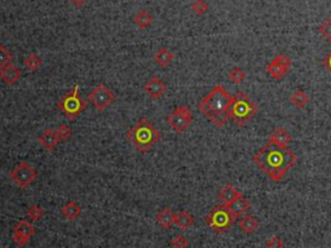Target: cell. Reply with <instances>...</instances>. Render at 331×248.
<instances>
[{
	"instance_id": "cell-1",
	"label": "cell",
	"mask_w": 331,
	"mask_h": 248,
	"mask_svg": "<svg viewBox=\"0 0 331 248\" xmlns=\"http://www.w3.org/2000/svg\"><path fill=\"white\" fill-rule=\"evenodd\" d=\"M297 161V154L289 147H279L269 142L252 157L254 165L262 169L273 182L282 181Z\"/></svg>"
},
{
	"instance_id": "cell-2",
	"label": "cell",
	"mask_w": 331,
	"mask_h": 248,
	"mask_svg": "<svg viewBox=\"0 0 331 248\" xmlns=\"http://www.w3.org/2000/svg\"><path fill=\"white\" fill-rule=\"evenodd\" d=\"M234 96H232L223 85H215L209 95L199 101L198 109L203 115L217 127L223 128L229 120V110L233 104Z\"/></svg>"
},
{
	"instance_id": "cell-3",
	"label": "cell",
	"mask_w": 331,
	"mask_h": 248,
	"mask_svg": "<svg viewBox=\"0 0 331 248\" xmlns=\"http://www.w3.org/2000/svg\"><path fill=\"white\" fill-rule=\"evenodd\" d=\"M126 137L129 142L133 143V146L136 147L137 150L141 153H147L160 140L162 135L153 126V123L141 118L132 128L127 131Z\"/></svg>"
},
{
	"instance_id": "cell-4",
	"label": "cell",
	"mask_w": 331,
	"mask_h": 248,
	"mask_svg": "<svg viewBox=\"0 0 331 248\" xmlns=\"http://www.w3.org/2000/svg\"><path fill=\"white\" fill-rule=\"evenodd\" d=\"M259 111V106L244 92H238L234 96L233 104L229 110V118L238 127H244Z\"/></svg>"
},
{
	"instance_id": "cell-5",
	"label": "cell",
	"mask_w": 331,
	"mask_h": 248,
	"mask_svg": "<svg viewBox=\"0 0 331 248\" xmlns=\"http://www.w3.org/2000/svg\"><path fill=\"white\" fill-rule=\"evenodd\" d=\"M237 219L238 216L230 210L229 206L220 204V206L213 207L209 215L206 216V224L209 225L215 233L223 234L228 229L233 226Z\"/></svg>"
},
{
	"instance_id": "cell-6",
	"label": "cell",
	"mask_w": 331,
	"mask_h": 248,
	"mask_svg": "<svg viewBox=\"0 0 331 248\" xmlns=\"http://www.w3.org/2000/svg\"><path fill=\"white\" fill-rule=\"evenodd\" d=\"M79 84H77L73 91L65 93L57 102V108L69 119H75L87 108V102L79 97Z\"/></svg>"
},
{
	"instance_id": "cell-7",
	"label": "cell",
	"mask_w": 331,
	"mask_h": 248,
	"mask_svg": "<svg viewBox=\"0 0 331 248\" xmlns=\"http://www.w3.org/2000/svg\"><path fill=\"white\" fill-rule=\"evenodd\" d=\"M168 126L171 127L172 130L176 133H182L186 131L193 122V112L189 109V106L181 105L176 108L174 111L167 116Z\"/></svg>"
},
{
	"instance_id": "cell-8",
	"label": "cell",
	"mask_w": 331,
	"mask_h": 248,
	"mask_svg": "<svg viewBox=\"0 0 331 248\" xmlns=\"http://www.w3.org/2000/svg\"><path fill=\"white\" fill-rule=\"evenodd\" d=\"M36 177H38V172L35 171L28 162H20L11 172L12 181L20 189H28L29 186L36 180Z\"/></svg>"
},
{
	"instance_id": "cell-9",
	"label": "cell",
	"mask_w": 331,
	"mask_h": 248,
	"mask_svg": "<svg viewBox=\"0 0 331 248\" xmlns=\"http://www.w3.org/2000/svg\"><path fill=\"white\" fill-rule=\"evenodd\" d=\"M88 100L96 110L104 111L105 109H108L114 102L115 95L112 89H109L104 83H101L92 89L91 93L88 95Z\"/></svg>"
},
{
	"instance_id": "cell-10",
	"label": "cell",
	"mask_w": 331,
	"mask_h": 248,
	"mask_svg": "<svg viewBox=\"0 0 331 248\" xmlns=\"http://www.w3.org/2000/svg\"><path fill=\"white\" fill-rule=\"evenodd\" d=\"M291 58L286 53H278L271 62L267 65L265 71L274 81H282L291 69Z\"/></svg>"
},
{
	"instance_id": "cell-11",
	"label": "cell",
	"mask_w": 331,
	"mask_h": 248,
	"mask_svg": "<svg viewBox=\"0 0 331 248\" xmlns=\"http://www.w3.org/2000/svg\"><path fill=\"white\" fill-rule=\"evenodd\" d=\"M35 227L32 226L29 221L21 220L18 221V224L14 226L13 229V242L17 246L22 247V246L28 245L30 238L34 235Z\"/></svg>"
},
{
	"instance_id": "cell-12",
	"label": "cell",
	"mask_w": 331,
	"mask_h": 248,
	"mask_svg": "<svg viewBox=\"0 0 331 248\" xmlns=\"http://www.w3.org/2000/svg\"><path fill=\"white\" fill-rule=\"evenodd\" d=\"M144 91L147 92V95L153 100H159L162 96L167 91V85L162 79L154 77L148 83L144 85Z\"/></svg>"
},
{
	"instance_id": "cell-13",
	"label": "cell",
	"mask_w": 331,
	"mask_h": 248,
	"mask_svg": "<svg viewBox=\"0 0 331 248\" xmlns=\"http://www.w3.org/2000/svg\"><path fill=\"white\" fill-rule=\"evenodd\" d=\"M293 141V136L289 131L282 127H278L275 128L271 135H269V143H273V145H277L279 147H287L290 145V142Z\"/></svg>"
},
{
	"instance_id": "cell-14",
	"label": "cell",
	"mask_w": 331,
	"mask_h": 248,
	"mask_svg": "<svg viewBox=\"0 0 331 248\" xmlns=\"http://www.w3.org/2000/svg\"><path fill=\"white\" fill-rule=\"evenodd\" d=\"M60 141H61V138H60L57 131L51 130V128L43 131L42 135L38 137V142L40 143L47 151H52L53 149L59 145Z\"/></svg>"
},
{
	"instance_id": "cell-15",
	"label": "cell",
	"mask_w": 331,
	"mask_h": 248,
	"mask_svg": "<svg viewBox=\"0 0 331 248\" xmlns=\"http://www.w3.org/2000/svg\"><path fill=\"white\" fill-rule=\"evenodd\" d=\"M22 77L21 69H18L17 66H14L12 63L7 65L3 69H0V79L4 82L5 84H16Z\"/></svg>"
},
{
	"instance_id": "cell-16",
	"label": "cell",
	"mask_w": 331,
	"mask_h": 248,
	"mask_svg": "<svg viewBox=\"0 0 331 248\" xmlns=\"http://www.w3.org/2000/svg\"><path fill=\"white\" fill-rule=\"evenodd\" d=\"M240 195H242V193L238 192L233 185L228 184V185H225L223 189L220 190L219 194H217V198H219V200L221 202V204L230 206V204L237 199Z\"/></svg>"
},
{
	"instance_id": "cell-17",
	"label": "cell",
	"mask_w": 331,
	"mask_h": 248,
	"mask_svg": "<svg viewBox=\"0 0 331 248\" xmlns=\"http://www.w3.org/2000/svg\"><path fill=\"white\" fill-rule=\"evenodd\" d=\"M155 220H157L158 225H159L162 229L167 230L172 225H175V213L172 212L171 208L168 207H164L163 210H160L155 216Z\"/></svg>"
},
{
	"instance_id": "cell-18",
	"label": "cell",
	"mask_w": 331,
	"mask_h": 248,
	"mask_svg": "<svg viewBox=\"0 0 331 248\" xmlns=\"http://www.w3.org/2000/svg\"><path fill=\"white\" fill-rule=\"evenodd\" d=\"M175 58V55L172 51H170L166 47H162V48L158 49V52L154 55V61L157 62V65L162 69H166L172 63Z\"/></svg>"
},
{
	"instance_id": "cell-19",
	"label": "cell",
	"mask_w": 331,
	"mask_h": 248,
	"mask_svg": "<svg viewBox=\"0 0 331 248\" xmlns=\"http://www.w3.org/2000/svg\"><path fill=\"white\" fill-rule=\"evenodd\" d=\"M240 229L243 231L244 234H254L255 231L259 229V220L252 215H246L240 220L238 222Z\"/></svg>"
},
{
	"instance_id": "cell-20",
	"label": "cell",
	"mask_w": 331,
	"mask_h": 248,
	"mask_svg": "<svg viewBox=\"0 0 331 248\" xmlns=\"http://www.w3.org/2000/svg\"><path fill=\"white\" fill-rule=\"evenodd\" d=\"M310 97L307 92L303 91V89H297L294 91L291 95H290V102L293 104L294 106L299 110H303V109L307 108V105L309 104Z\"/></svg>"
},
{
	"instance_id": "cell-21",
	"label": "cell",
	"mask_w": 331,
	"mask_h": 248,
	"mask_svg": "<svg viewBox=\"0 0 331 248\" xmlns=\"http://www.w3.org/2000/svg\"><path fill=\"white\" fill-rule=\"evenodd\" d=\"M61 215L69 221L77 220L78 217L82 215V208L78 203L75 202H67L66 204H63L61 208Z\"/></svg>"
},
{
	"instance_id": "cell-22",
	"label": "cell",
	"mask_w": 331,
	"mask_h": 248,
	"mask_svg": "<svg viewBox=\"0 0 331 248\" xmlns=\"http://www.w3.org/2000/svg\"><path fill=\"white\" fill-rule=\"evenodd\" d=\"M194 224V217L188 211H181L175 215V225L180 227L181 230H188Z\"/></svg>"
},
{
	"instance_id": "cell-23",
	"label": "cell",
	"mask_w": 331,
	"mask_h": 248,
	"mask_svg": "<svg viewBox=\"0 0 331 248\" xmlns=\"http://www.w3.org/2000/svg\"><path fill=\"white\" fill-rule=\"evenodd\" d=\"M229 207L230 210L233 211L237 216H241V215H243V213H246L248 210H250L251 203L248 202V199H246L243 195H240Z\"/></svg>"
},
{
	"instance_id": "cell-24",
	"label": "cell",
	"mask_w": 331,
	"mask_h": 248,
	"mask_svg": "<svg viewBox=\"0 0 331 248\" xmlns=\"http://www.w3.org/2000/svg\"><path fill=\"white\" fill-rule=\"evenodd\" d=\"M24 65L26 66L29 71H31V73H35L36 70H39L43 65L42 58L38 56V55H35V53H31V55H29L26 58L24 59Z\"/></svg>"
},
{
	"instance_id": "cell-25",
	"label": "cell",
	"mask_w": 331,
	"mask_h": 248,
	"mask_svg": "<svg viewBox=\"0 0 331 248\" xmlns=\"http://www.w3.org/2000/svg\"><path fill=\"white\" fill-rule=\"evenodd\" d=\"M133 21H135V24L137 25V28L145 30V28H148L150 25H151L153 18H151V16H150L147 11H140L139 13L135 16Z\"/></svg>"
},
{
	"instance_id": "cell-26",
	"label": "cell",
	"mask_w": 331,
	"mask_h": 248,
	"mask_svg": "<svg viewBox=\"0 0 331 248\" xmlns=\"http://www.w3.org/2000/svg\"><path fill=\"white\" fill-rule=\"evenodd\" d=\"M228 79L230 82H233L234 84H241L246 79V73L241 67H234L228 73Z\"/></svg>"
},
{
	"instance_id": "cell-27",
	"label": "cell",
	"mask_w": 331,
	"mask_h": 248,
	"mask_svg": "<svg viewBox=\"0 0 331 248\" xmlns=\"http://www.w3.org/2000/svg\"><path fill=\"white\" fill-rule=\"evenodd\" d=\"M12 58H13V55L11 51L3 44H0V69L9 65L12 62Z\"/></svg>"
},
{
	"instance_id": "cell-28",
	"label": "cell",
	"mask_w": 331,
	"mask_h": 248,
	"mask_svg": "<svg viewBox=\"0 0 331 248\" xmlns=\"http://www.w3.org/2000/svg\"><path fill=\"white\" fill-rule=\"evenodd\" d=\"M44 215H46V211L43 210L40 206H38V204H34L28 210L29 219H31L32 221H40Z\"/></svg>"
},
{
	"instance_id": "cell-29",
	"label": "cell",
	"mask_w": 331,
	"mask_h": 248,
	"mask_svg": "<svg viewBox=\"0 0 331 248\" xmlns=\"http://www.w3.org/2000/svg\"><path fill=\"white\" fill-rule=\"evenodd\" d=\"M209 4L206 3L205 0H195L192 5V11L194 12L197 16H203L209 12Z\"/></svg>"
},
{
	"instance_id": "cell-30",
	"label": "cell",
	"mask_w": 331,
	"mask_h": 248,
	"mask_svg": "<svg viewBox=\"0 0 331 248\" xmlns=\"http://www.w3.org/2000/svg\"><path fill=\"white\" fill-rule=\"evenodd\" d=\"M57 133H59L60 138H61V141H67L71 138V136H73V131H71V128L70 127H67L66 124H60L59 128H57Z\"/></svg>"
},
{
	"instance_id": "cell-31",
	"label": "cell",
	"mask_w": 331,
	"mask_h": 248,
	"mask_svg": "<svg viewBox=\"0 0 331 248\" xmlns=\"http://www.w3.org/2000/svg\"><path fill=\"white\" fill-rule=\"evenodd\" d=\"M318 30H320L321 35L324 36V38L326 39L328 42L331 43V20H330V18H328V20L324 22V24L321 25Z\"/></svg>"
},
{
	"instance_id": "cell-32",
	"label": "cell",
	"mask_w": 331,
	"mask_h": 248,
	"mask_svg": "<svg viewBox=\"0 0 331 248\" xmlns=\"http://www.w3.org/2000/svg\"><path fill=\"white\" fill-rule=\"evenodd\" d=\"M265 246L268 248H282L285 247V243L282 242V239L278 237V235H273L268 239V242L265 243Z\"/></svg>"
},
{
	"instance_id": "cell-33",
	"label": "cell",
	"mask_w": 331,
	"mask_h": 248,
	"mask_svg": "<svg viewBox=\"0 0 331 248\" xmlns=\"http://www.w3.org/2000/svg\"><path fill=\"white\" fill-rule=\"evenodd\" d=\"M171 246L175 248H185L188 247L189 243L184 235H176L171 241Z\"/></svg>"
},
{
	"instance_id": "cell-34",
	"label": "cell",
	"mask_w": 331,
	"mask_h": 248,
	"mask_svg": "<svg viewBox=\"0 0 331 248\" xmlns=\"http://www.w3.org/2000/svg\"><path fill=\"white\" fill-rule=\"evenodd\" d=\"M322 63H324L325 69H326V70H328L329 73L331 74V52L329 53L328 56L325 57V59L322 61Z\"/></svg>"
},
{
	"instance_id": "cell-35",
	"label": "cell",
	"mask_w": 331,
	"mask_h": 248,
	"mask_svg": "<svg viewBox=\"0 0 331 248\" xmlns=\"http://www.w3.org/2000/svg\"><path fill=\"white\" fill-rule=\"evenodd\" d=\"M86 1L87 0H71V3H73V5L75 8H82L86 4Z\"/></svg>"
},
{
	"instance_id": "cell-36",
	"label": "cell",
	"mask_w": 331,
	"mask_h": 248,
	"mask_svg": "<svg viewBox=\"0 0 331 248\" xmlns=\"http://www.w3.org/2000/svg\"><path fill=\"white\" fill-rule=\"evenodd\" d=\"M329 18H330V20H331V17H329Z\"/></svg>"
}]
</instances>
